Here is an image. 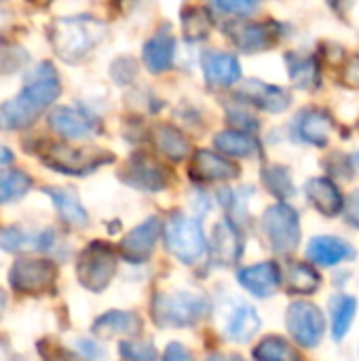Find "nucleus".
I'll return each mask as SVG.
<instances>
[{
  "mask_svg": "<svg viewBox=\"0 0 359 361\" xmlns=\"http://www.w3.org/2000/svg\"><path fill=\"white\" fill-rule=\"evenodd\" d=\"M32 178L21 169H2L0 171V205L19 201L32 188Z\"/></svg>",
  "mask_w": 359,
  "mask_h": 361,
  "instance_id": "c85d7f7f",
  "label": "nucleus"
},
{
  "mask_svg": "<svg viewBox=\"0 0 359 361\" xmlns=\"http://www.w3.org/2000/svg\"><path fill=\"white\" fill-rule=\"evenodd\" d=\"M286 324H288L290 336L300 347L313 349L324 338V330H326L324 313L311 302H305V300L292 302L288 307Z\"/></svg>",
  "mask_w": 359,
  "mask_h": 361,
  "instance_id": "1a4fd4ad",
  "label": "nucleus"
},
{
  "mask_svg": "<svg viewBox=\"0 0 359 361\" xmlns=\"http://www.w3.org/2000/svg\"><path fill=\"white\" fill-rule=\"evenodd\" d=\"M154 144L171 161H184L190 152L188 137L171 125H159L154 129Z\"/></svg>",
  "mask_w": 359,
  "mask_h": 361,
  "instance_id": "a878e982",
  "label": "nucleus"
},
{
  "mask_svg": "<svg viewBox=\"0 0 359 361\" xmlns=\"http://www.w3.org/2000/svg\"><path fill=\"white\" fill-rule=\"evenodd\" d=\"M203 74L212 87H231L241 78V66L237 57L220 51H207L203 55Z\"/></svg>",
  "mask_w": 359,
  "mask_h": 361,
  "instance_id": "6ab92c4d",
  "label": "nucleus"
},
{
  "mask_svg": "<svg viewBox=\"0 0 359 361\" xmlns=\"http://www.w3.org/2000/svg\"><path fill=\"white\" fill-rule=\"evenodd\" d=\"M281 27L275 21H260V23H243L235 30L233 40L245 53L267 51L279 40Z\"/></svg>",
  "mask_w": 359,
  "mask_h": 361,
  "instance_id": "dca6fc26",
  "label": "nucleus"
},
{
  "mask_svg": "<svg viewBox=\"0 0 359 361\" xmlns=\"http://www.w3.org/2000/svg\"><path fill=\"white\" fill-rule=\"evenodd\" d=\"M209 302L201 294L176 292L152 298V322L159 328H190L207 315Z\"/></svg>",
  "mask_w": 359,
  "mask_h": 361,
  "instance_id": "20e7f679",
  "label": "nucleus"
},
{
  "mask_svg": "<svg viewBox=\"0 0 359 361\" xmlns=\"http://www.w3.org/2000/svg\"><path fill=\"white\" fill-rule=\"evenodd\" d=\"M239 173L237 163L212 150H197L188 165V176L195 182H226L239 178Z\"/></svg>",
  "mask_w": 359,
  "mask_h": 361,
  "instance_id": "9b49d317",
  "label": "nucleus"
},
{
  "mask_svg": "<svg viewBox=\"0 0 359 361\" xmlns=\"http://www.w3.org/2000/svg\"><path fill=\"white\" fill-rule=\"evenodd\" d=\"M118 353H121V357H125V360H157V349H154L152 345H148V343H121Z\"/></svg>",
  "mask_w": 359,
  "mask_h": 361,
  "instance_id": "e433bc0d",
  "label": "nucleus"
},
{
  "mask_svg": "<svg viewBox=\"0 0 359 361\" xmlns=\"http://www.w3.org/2000/svg\"><path fill=\"white\" fill-rule=\"evenodd\" d=\"M237 281L258 298H269L277 292L281 283V273L275 262H260L239 271Z\"/></svg>",
  "mask_w": 359,
  "mask_h": 361,
  "instance_id": "2eb2a0df",
  "label": "nucleus"
},
{
  "mask_svg": "<svg viewBox=\"0 0 359 361\" xmlns=\"http://www.w3.org/2000/svg\"><path fill=\"white\" fill-rule=\"evenodd\" d=\"M262 182L271 190V195H275L279 199H288V197L294 195V184H292V178H290V171L284 165L264 167L262 169Z\"/></svg>",
  "mask_w": 359,
  "mask_h": 361,
  "instance_id": "72a5a7b5",
  "label": "nucleus"
},
{
  "mask_svg": "<svg viewBox=\"0 0 359 361\" xmlns=\"http://www.w3.org/2000/svg\"><path fill=\"white\" fill-rule=\"evenodd\" d=\"M241 97H245L252 106H258L260 110H267V112H284L292 97L286 89L281 87H275V85H267L262 80H248L241 89Z\"/></svg>",
  "mask_w": 359,
  "mask_h": 361,
  "instance_id": "a211bd4d",
  "label": "nucleus"
},
{
  "mask_svg": "<svg viewBox=\"0 0 359 361\" xmlns=\"http://www.w3.org/2000/svg\"><path fill=\"white\" fill-rule=\"evenodd\" d=\"M262 233L275 254H290L300 243V220L294 207L286 203L271 205L262 216Z\"/></svg>",
  "mask_w": 359,
  "mask_h": 361,
  "instance_id": "6e6552de",
  "label": "nucleus"
},
{
  "mask_svg": "<svg viewBox=\"0 0 359 361\" xmlns=\"http://www.w3.org/2000/svg\"><path fill=\"white\" fill-rule=\"evenodd\" d=\"M353 165L359 169V152H355V157H353Z\"/></svg>",
  "mask_w": 359,
  "mask_h": 361,
  "instance_id": "09e8293b",
  "label": "nucleus"
},
{
  "mask_svg": "<svg viewBox=\"0 0 359 361\" xmlns=\"http://www.w3.org/2000/svg\"><path fill=\"white\" fill-rule=\"evenodd\" d=\"M214 6L233 17H248L258 8V0H212Z\"/></svg>",
  "mask_w": 359,
  "mask_h": 361,
  "instance_id": "c9c22d12",
  "label": "nucleus"
},
{
  "mask_svg": "<svg viewBox=\"0 0 359 361\" xmlns=\"http://www.w3.org/2000/svg\"><path fill=\"white\" fill-rule=\"evenodd\" d=\"M341 80L345 87H351V89H359V55H353L345 68H343V74H341Z\"/></svg>",
  "mask_w": 359,
  "mask_h": 361,
  "instance_id": "79ce46f5",
  "label": "nucleus"
},
{
  "mask_svg": "<svg viewBox=\"0 0 359 361\" xmlns=\"http://www.w3.org/2000/svg\"><path fill=\"white\" fill-rule=\"evenodd\" d=\"M307 197L309 201L317 207V212H322L324 216H339L345 207V199L339 192L336 184L328 178H311L305 184Z\"/></svg>",
  "mask_w": 359,
  "mask_h": 361,
  "instance_id": "4be33fe9",
  "label": "nucleus"
},
{
  "mask_svg": "<svg viewBox=\"0 0 359 361\" xmlns=\"http://www.w3.org/2000/svg\"><path fill=\"white\" fill-rule=\"evenodd\" d=\"M328 2H330L332 6H336V0H328Z\"/></svg>",
  "mask_w": 359,
  "mask_h": 361,
  "instance_id": "8fccbe9b",
  "label": "nucleus"
},
{
  "mask_svg": "<svg viewBox=\"0 0 359 361\" xmlns=\"http://www.w3.org/2000/svg\"><path fill=\"white\" fill-rule=\"evenodd\" d=\"M229 121L233 123V125H237V127H241V129H258V121L250 114V110H245V108H235V106H229Z\"/></svg>",
  "mask_w": 359,
  "mask_h": 361,
  "instance_id": "ea45409f",
  "label": "nucleus"
},
{
  "mask_svg": "<svg viewBox=\"0 0 359 361\" xmlns=\"http://www.w3.org/2000/svg\"><path fill=\"white\" fill-rule=\"evenodd\" d=\"M288 72L296 87L313 91L320 85V66L311 55H288Z\"/></svg>",
  "mask_w": 359,
  "mask_h": 361,
  "instance_id": "bb28decb",
  "label": "nucleus"
},
{
  "mask_svg": "<svg viewBox=\"0 0 359 361\" xmlns=\"http://www.w3.org/2000/svg\"><path fill=\"white\" fill-rule=\"evenodd\" d=\"M254 357L260 361H290L300 360V355L290 347L288 341H284L281 336H269L264 338L256 349H254Z\"/></svg>",
  "mask_w": 359,
  "mask_h": 361,
  "instance_id": "473e14b6",
  "label": "nucleus"
},
{
  "mask_svg": "<svg viewBox=\"0 0 359 361\" xmlns=\"http://www.w3.org/2000/svg\"><path fill=\"white\" fill-rule=\"evenodd\" d=\"M0 247L8 254L19 252H38V233H25L17 226H8L0 231Z\"/></svg>",
  "mask_w": 359,
  "mask_h": 361,
  "instance_id": "2f4dec72",
  "label": "nucleus"
},
{
  "mask_svg": "<svg viewBox=\"0 0 359 361\" xmlns=\"http://www.w3.org/2000/svg\"><path fill=\"white\" fill-rule=\"evenodd\" d=\"M57 264L49 258H19L8 271L11 290L23 296H40L53 292Z\"/></svg>",
  "mask_w": 359,
  "mask_h": 361,
  "instance_id": "0eeeda50",
  "label": "nucleus"
},
{
  "mask_svg": "<svg viewBox=\"0 0 359 361\" xmlns=\"http://www.w3.org/2000/svg\"><path fill=\"white\" fill-rule=\"evenodd\" d=\"M294 131L300 142L311 146H326L334 131V121L328 110L322 108H307L298 112L294 121Z\"/></svg>",
  "mask_w": 359,
  "mask_h": 361,
  "instance_id": "4468645a",
  "label": "nucleus"
},
{
  "mask_svg": "<svg viewBox=\"0 0 359 361\" xmlns=\"http://www.w3.org/2000/svg\"><path fill=\"white\" fill-rule=\"evenodd\" d=\"M161 233V222L159 218H148L146 222H142L140 226H135L133 231H129L121 245H118V254L123 260L131 262V264H142L152 256L154 243L159 239Z\"/></svg>",
  "mask_w": 359,
  "mask_h": 361,
  "instance_id": "f8f14e48",
  "label": "nucleus"
},
{
  "mask_svg": "<svg viewBox=\"0 0 359 361\" xmlns=\"http://www.w3.org/2000/svg\"><path fill=\"white\" fill-rule=\"evenodd\" d=\"M343 216H345L347 224H351L353 228H359V190H353V192L345 199Z\"/></svg>",
  "mask_w": 359,
  "mask_h": 361,
  "instance_id": "a19ab883",
  "label": "nucleus"
},
{
  "mask_svg": "<svg viewBox=\"0 0 359 361\" xmlns=\"http://www.w3.org/2000/svg\"><path fill=\"white\" fill-rule=\"evenodd\" d=\"M76 349L85 355V357H89V360H95V357H102L104 355V349H99L95 343H91V341H78L76 343Z\"/></svg>",
  "mask_w": 359,
  "mask_h": 361,
  "instance_id": "c03bdc74",
  "label": "nucleus"
},
{
  "mask_svg": "<svg viewBox=\"0 0 359 361\" xmlns=\"http://www.w3.org/2000/svg\"><path fill=\"white\" fill-rule=\"evenodd\" d=\"M174 49H176V40L171 34H167L165 30L157 32L146 44H144V63L152 74H161L165 72L171 61H174Z\"/></svg>",
  "mask_w": 359,
  "mask_h": 361,
  "instance_id": "b1692460",
  "label": "nucleus"
},
{
  "mask_svg": "<svg viewBox=\"0 0 359 361\" xmlns=\"http://www.w3.org/2000/svg\"><path fill=\"white\" fill-rule=\"evenodd\" d=\"M59 93L61 85L57 80V70L53 68V63H38L36 70L25 76L23 91L0 106V129L19 131L34 125L44 108H49L59 97Z\"/></svg>",
  "mask_w": 359,
  "mask_h": 361,
  "instance_id": "f257e3e1",
  "label": "nucleus"
},
{
  "mask_svg": "<svg viewBox=\"0 0 359 361\" xmlns=\"http://www.w3.org/2000/svg\"><path fill=\"white\" fill-rule=\"evenodd\" d=\"M330 311H332V338L339 343L349 334L353 326V319L358 313V300L353 296L339 294L336 298H332Z\"/></svg>",
  "mask_w": 359,
  "mask_h": 361,
  "instance_id": "cd10ccee",
  "label": "nucleus"
},
{
  "mask_svg": "<svg viewBox=\"0 0 359 361\" xmlns=\"http://www.w3.org/2000/svg\"><path fill=\"white\" fill-rule=\"evenodd\" d=\"M28 61V53L21 47H4L0 49V72L8 74L17 68H21Z\"/></svg>",
  "mask_w": 359,
  "mask_h": 361,
  "instance_id": "4c0bfd02",
  "label": "nucleus"
},
{
  "mask_svg": "<svg viewBox=\"0 0 359 361\" xmlns=\"http://www.w3.org/2000/svg\"><path fill=\"white\" fill-rule=\"evenodd\" d=\"M30 4H34V6H47L51 0H28Z\"/></svg>",
  "mask_w": 359,
  "mask_h": 361,
  "instance_id": "de8ad7c7",
  "label": "nucleus"
},
{
  "mask_svg": "<svg viewBox=\"0 0 359 361\" xmlns=\"http://www.w3.org/2000/svg\"><path fill=\"white\" fill-rule=\"evenodd\" d=\"M110 74L116 85H129V82H133V78L138 74V66L131 57H121L112 63Z\"/></svg>",
  "mask_w": 359,
  "mask_h": 361,
  "instance_id": "58836bf2",
  "label": "nucleus"
},
{
  "mask_svg": "<svg viewBox=\"0 0 359 361\" xmlns=\"http://www.w3.org/2000/svg\"><path fill=\"white\" fill-rule=\"evenodd\" d=\"M212 30V21H209V15L205 8H188L184 13V36L190 40V42H199L203 38H207Z\"/></svg>",
  "mask_w": 359,
  "mask_h": 361,
  "instance_id": "f704fd0d",
  "label": "nucleus"
},
{
  "mask_svg": "<svg viewBox=\"0 0 359 361\" xmlns=\"http://www.w3.org/2000/svg\"><path fill=\"white\" fill-rule=\"evenodd\" d=\"M142 319L131 311H108L93 322V334L99 338L135 336L140 334Z\"/></svg>",
  "mask_w": 359,
  "mask_h": 361,
  "instance_id": "412c9836",
  "label": "nucleus"
},
{
  "mask_svg": "<svg viewBox=\"0 0 359 361\" xmlns=\"http://www.w3.org/2000/svg\"><path fill=\"white\" fill-rule=\"evenodd\" d=\"M214 144L226 157H250L256 152V142L245 131H220L216 133Z\"/></svg>",
  "mask_w": 359,
  "mask_h": 361,
  "instance_id": "c756f323",
  "label": "nucleus"
},
{
  "mask_svg": "<svg viewBox=\"0 0 359 361\" xmlns=\"http://www.w3.org/2000/svg\"><path fill=\"white\" fill-rule=\"evenodd\" d=\"M13 159H15L13 150H11V148H6L4 144H0V167L11 165V163H13Z\"/></svg>",
  "mask_w": 359,
  "mask_h": 361,
  "instance_id": "a18cd8bd",
  "label": "nucleus"
},
{
  "mask_svg": "<svg viewBox=\"0 0 359 361\" xmlns=\"http://www.w3.org/2000/svg\"><path fill=\"white\" fill-rule=\"evenodd\" d=\"M163 237H165L167 252L184 264L197 262L207 247L201 222L184 214L169 216V220L163 226Z\"/></svg>",
  "mask_w": 359,
  "mask_h": 361,
  "instance_id": "39448f33",
  "label": "nucleus"
},
{
  "mask_svg": "<svg viewBox=\"0 0 359 361\" xmlns=\"http://www.w3.org/2000/svg\"><path fill=\"white\" fill-rule=\"evenodd\" d=\"M286 286L290 294H313L320 288V275L311 264L296 262L288 269Z\"/></svg>",
  "mask_w": 359,
  "mask_h": 361,
  "instance_id": "7c9ffc66",
  "label": "nucleus"
},
{
  "mask_svg": "<svg viewBox=\"0 0 359 361\" xmlns=\"http://www.w3.org/2000/svg\"><path fill=\"white\" fill-rule=\"evenodd\" d=\"M49 125L55 133H59L61 137H68V140H83V137H89L99 131L97 121L87 110L68 108V106H59V108L51 110Z\"/></svg>",
  "mask_w": 359,
  "mask_h": 361,
  "instance_id": "ddd939ff",
  "label": "nucleus"
},
{
  "mask_svg": "<svg viewBox=\"0 0 359 361\" xmlns=\"http://www.w3.org/2000/svg\"><path fill=\"white\" fill-rule=\"evenodd\" d=\"M163 357L167 361H186L190 360V353H188L180 343H171V345L167 347V351H165Z\"/></svg>",
  "mask_w": 359,
  "mask_h": 361,
  "instance_id": "37998d69",
  "label": "nucleus"
},
{
  "mask_svg": "<svg viewBox=\"0 0 359 361\" xmlns=\"http://www.w3.org/2000/svg\"><path fill=\"white\" fill-rule=\"evenodd\" d=\"M114 273H116V252L104 241H91L76 260L78 283L93 294L104 292L110 286Z\"/></svg>",
  "mask_w": 359,
  "mask_h": 361,
  "instance_id": "423d86ee",
  "label": "nucleus"
},
{
  "mask_svg": "<svg viewBox=\"0 0 359 361\" xmlns=\"http://www.w3.org/2000/svg\"><path fill=\"white\" fill-rule=\"evenodd\" d=\"M42 192L49 195V199L53 201L59 218L70 224V226H76V228H85L89 224V216L85 212V207L80 205L78 197L68 190V188H59V186H47L42 188Z\"/></svg>",
  "mask_w": 359,
  "mask_h": 361,
  "instance_id": "5701e85b",
  "label": "nucleus"
},
{
  "mask_svg": "<svg viewBox=\"0 0 359 361\" xmlns=\"http://www.w3.org/2000/svg\"><path fill=\"white\" fill-rule=\"evenodd\" d=\"M307 258L317 267H336L355 258V250L339 237H313L307 247Z\"/></svg>",
  "mask_w": 359,
  "mask_h": 361,
  "instance_id": "f3484780",
  "label": "nucleus"
},
{
  "mask_svg": "<svg viewBox=\"0 0 359 361\" xmlns=\"http://www.w3.org/2000/svg\"><path fill=\"white\" fill-rule=\"evenodd\" d=\"M260 330V317L250 305H237L226 322L224 334L233 343H248Z\"/></svg>",
  "mask_w": 359,
  "mask_h": 361,
  "instance_id": "393cba45",
  "label": "nucleus"
},
{
  "mask_svg": "<svg viewBox=\"0 0 359 361\" xmlns=\"http://www.w3.org/2000/svg\"><path fill=\"white\" fill-rule=\"evenodd\" d=\"M243 252V237L237 231L235 224L229 220H222L216 231H214V241H212V256L218 264L231 267L239 260Z\"/></svg>",
  "mask_w": 359,
  "mask_h": 361,
  "instance_id": "aec40b11",
  "label": "nucleus"
},
{
  "mask_svg": "<svg viewBox=\"0 0 359 361\" xmlns=\"http://www.w3.org/2000/svg\"><path fill=\"white\" fill-rule=\"evenodd\" d=\"M4 307H6V294L0 290V315H2V311H4Z\"/></svg>",
  "mask_w": 359,
  "mask_h": 361,
  "instance_id": "49530a36",
  "label": "nucleus"
},
{
  "mask_svg": "<svg viewBox=\"0 0 359 361\" xmlns=\"http://www.w3.org/2000/svg\"><path fill=\"white\" fill-rule=\"evenodd\" d=\"M118 178L127 186L144 190V192H159L169 186V171L146 154L131 157L121 169Z\"/></svg>",
  "mask_w": 359,
  "mask_h": 361,
  "instance_id": "9d476101",
  "label": "nucleus"
},
{
  "mask_svg": "<svg viewBox=\"0 0 359 361\" xmlns=\"http://www.w3.org/2000/svg\"><path fill=\"white\" fill-rule=\"evenodd\" d=\"M106 36V25L91 15L59 17L49 27L53 51L70 63L87 57Z\"/></svg>",
  "mask_w": 359,
  "mask_h": 361,
  "instance_id": "f03ea898",
  "label": "nucleus"
},
{
  "mask_svg": "<svg viewBox=\"0 0 359 361\" xmlns=\"http://www.w3.org/2000/svg\"><path fill=\"white\" fill-rule=\"evenodd\" d=\"M0 2H2V0H0Z\"/></svg>",
  "mask_w": 359,
  "mask_h": 361,
  "instance_id": "3c124183",
  "label": "nucleus"
},
{
  "mask_svg": "<svg viewBox=\"0 0 359 361\" xmlns=\"http://www.w3.org/2000/svg\"><path fill=\"white\" fill-rule=\"evenodd\" d=\"M40 161L53 171L83 178V176L93 173L102 165L112 163L114 154L97 146H70L63 142H55L42 150Z\"/></svg>",
  "mask_w": 359,
  "mask_h": 361,
  "instance_id": "7ed1b4c3",
  "label": "nucleus"
}]
</instances>
